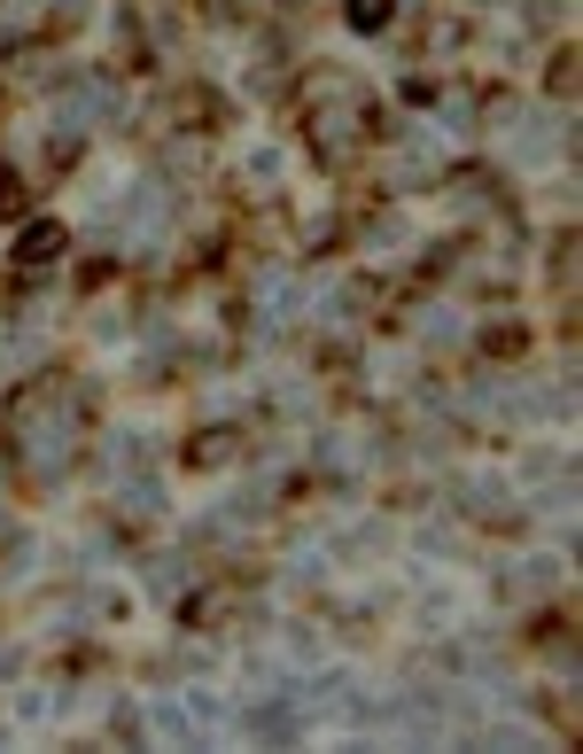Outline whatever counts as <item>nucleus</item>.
Segmentation results:
<instances>
[{
  "label": "nucleus",
  "instance_id": "nucleus-3",
  "mask_svg": "<svg viewBox=\"0 0 583 754\" xmlns=\"http://www.w3.org/2000/svg\"><path fill=\"white\" fill-rule=\"evenodd\" d=\"M522 343H529V327H490V334H482V351H490V358H514Z\"/></svg>",
  "mask_w": 583,
  "mask_h": 754
},
{
  "label": "nucleus",
  "instance_id": "nucleus-5",
  "mask_svg": "<svg viewBox=\"0 0 583 754\" xmlns=\"http://www.w3.org/2000/svg\"><path fill=\"white\" fill-rule=\"evenodd\" d=\"M351 24H358V32H381V24H389V0H351Z\"/></svg>",
  "mask_w": 583,
  "mask_h": 754
},
{
  "label": "nucleus",
  "instance_id": "nucleus-2",
  "mask_svg": "<svg viewBox=\"0 0 583 754\" xmlns=\"http://www.w3.org/2000/svg\"><path fill=\"white\" fill-rule=\"evenodd\" d=\"M233 452H241V436H233V429H203V436L187 444V467H226Z\"/></svg>",
  "mask_w": 583,
  "mask_h": 754
},
{
  "label": "nucleus",
  "instance_id": "nucleus-4",
  "mask_svg": "<svg viewBox=\"0 0 583 754\" xmlns=\"http://www.w3.org/2000/svg\"><path fill=\"white\" fill-rule=\"evenodd\" d=\"M24 210H32L24 180H16V172H0V218H24Z\"/></svg>",
  "mask_w": 583,
  "mask_h": 754
},
{
  "label": "nucleus",
  "instance_id": "nucleus-1",
  "mask_svg": "<svg viewBox=\"0 0 583 754\" xmlns=\"http://www.w3.org/2000/svg\"><path fill=\"white\" fill-rule=\"evenodd\" d=\"M62 241H70V233H62L55 218H32V226L16 233V265H24V273H39V265H55V258H62Z\"/></svg>",
  "mask_w": 583,
  "mask_h": 754
}]
</instances>
